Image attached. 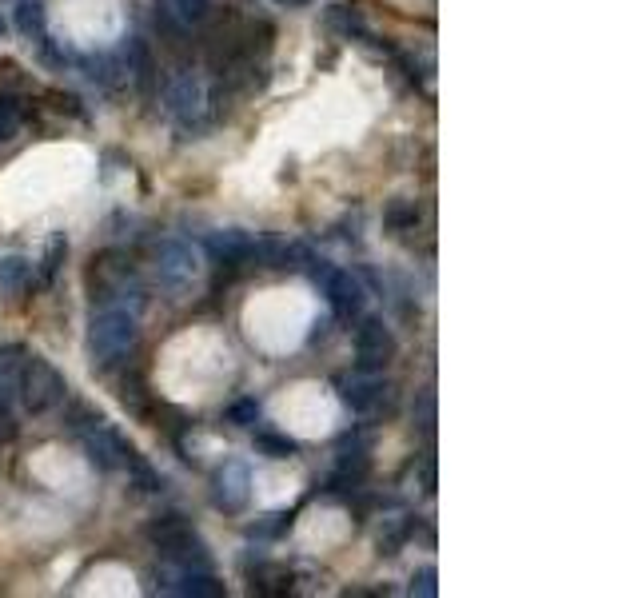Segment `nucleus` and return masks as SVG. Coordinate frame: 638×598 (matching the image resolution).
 Returning a JSON list of instances; mask_svg holds the SVG:
<instances>
[{"label":"nucleus","instance_id":"obj_1","mask_svg":"<svg viewBox=\"0 0 638 598\" xmlns=\"http://www.w3.org/2000/svg\"><path fill=\"white\" fill-rule=\"evenodd\" d=\"M140 339V319L136 311L120 307V303H104L92 323H88V359L96 367H112L120 355H128Z\"/></svg>","mask_w":638,"mask_h":598},{"label":"nucleus","instance_id":"obj_2","mask_svg":"<svg viewBox=\"0 0 638 598\" xmlns=\"http://www.w3.org/2000/svg\"><path fill=\"white\" fill-rule=\"evenodd\" d=\"M144 535H148V543H152L172 567H208V547L200 543L196 527H192L180 511H168V515H160V519H152V523L144 527Z\"/></svg>","mask_w":638,"mask_h":598},{"label":"nucleus","instance_id":"obj_3","mask_svg":"<svg viewBox=\"0 0 638 598\" xmlns=\"http://www.w3.org/2000/svg\"><path fill=\"white\" fill-rule=\"evenodd\" d=\"M16 399H20V407L24 411H32V415H44V411H52V407H60L64 399H68V383H64V375L52 367V363H44L40 355H24V363H20V375H16Z\"/></svg>","mask_w":638,"mask_h":598},{"label":"nucleus","instance_id":"obj_4","mask_svg":"<svg viewBox=\"0 0 638 598\" xmlns=\"http://www.w3.org/2000/svg\"><path fill=\"white\" fill-rule=\"evenodd\" d=\"M204 276V264H200V252L184 240H164L160 252H156V284L160 292H168L172 299H184Z\"/></svg>","mask_w":638,"mask_h":598},{"label":"nucleus","instance_id":"obj_5","mask_svg":"<svg viewBox=\"0 0 638 598\" xmlns=\"http://www.w3.org/2000/svg\"><path fill=\"white\" fill-rule=\"evenodd\" d=\"M164 104H168L172 120H176L184 132H196V128H204V120H208V112H212L208 84H204L200 76H192V72H184V76H176V80L168 84V96H164Z\"/></svg>","mask_w":638,"mask_h":598},{"label":"nucleus","instance_id":"obj_6","mask_svg":"<svg viewBox=\"0 0 638 598\" xmlns=\"http://www.w3.org/2000/svg\"><path fill=\"white\" fill-rule=\"evenodd\" d=\"M308 272H312V280L323 288V296H327V303H331V311H335V315L351 319V315H359V311H363L367 292H363L359 276H351V272H343V268H331L327 260H316V256H312Z\"/></svg>","mask_w":638,"mask_h":598},{"label":"nucleus","instance_id":"obj_7","mask_svg":"<svg viewBox=\"0 0 638 598\" xmlns=\"http://www.w3.org/2000/svg\"><path fill=\"white\" fill-rule=\"evenodd\" d=\"M76 435H80L84 455H88V463H92L96 471H124V467L136 459L132 443H128L120 431H112L104 419L88 423V427H84V431H76Z\"/></svg>","mask_w":638,"mask_h":598},{"label":"nucleus","instance_id":"obj_8","mask_svg":"<svg viewBox=\"0 0 638 598\" xmlns=\"http://www.w3.org/2000/svg\"><path fill=\"white\" fill-rule=\"evenodd\" d=\"M355 351H359V371H383L395 355V335L379 319H363L355 327Z\"/></svg>","mask_w":638,"mask_h":598},{"label":"nucleus","instance_id":"obj_9","mask_svg":"<svg viewBox=\"0 0 638 598\" xmlns=\"http://www.w3.org/2000/svg\"><path fill=\"white\" fill-rule=\"evenodd\" d=\"M12 20H16V32H20L28 44H36V52H40L44 60L64 64V52H56V48H52L48 16H44V4H40V0H20V4L12 8Z\"/></svg>","mask_w":638,"mask_h":598},{"label":"nucleus","instance_id":"obj_10","mask_svg":"<svg viewBox=\"0 0 638 598\" xmlns=\"http://www.w3.org/2000/svg\"><path fill=\"white\" fill-rule=\"evenodd\" d=\"M383 395H387V383H383L379 371H359V367H355L351 375L339 379V399H343L351 411H359V415L375 411V407L383 403Z\"/></svg>","mask_w":638,"mask_h":598},{"label":"nucleus","instance_id":"obj_11","mask_svg":"<svg viewBox=\"0 0 638 598\" xmlns=\"http://www.w3.org/2000/svg\"><path fill=\"white\" fill-rule=\"evenodd\" d=\"M212 495H216V507H224V511H244L248 507V499H252V471L244 467V463H224L220 471H216V483H212Z\"/></svg>","mask_w":638,"mask_h":598},{"label":"nucleus","instance_id":"obj_12","mask_svg":"<svg viewBox=\"0 0 638 598\" xmlns=\"http://www.w3.org/2000/svg\"><path fill=\"white\" fill-rule=\"evenodd\" d=\"M208 252L212 260L220 264H248V252H252V236L232 228V232H212L208 236Z\"/></svg>","mask_w":638,"mask_h":598},{"label":"nucleus","instance_id":"obj_13","mask_svg":"<svg viewBox=\"0 0 638 598\" xmlns=\"http://www.w3.org/2000/svg\"><path fill=\"white\" fill-rule=\"evenodd\" d=\"M36 284V264L24 256H0V288L4 292H28Z\"/></svg>","mask_w":638,"mask_h":598},{"label":"nucleus","instance_id":"obj_14","mask_svg":"<svg viewBox=\"0 0 638 598\" xmlns=\"http://www.w3.org/2000/svg\"><path fill=\"white\" fill-rule=\"evenodd\" d=\"M383 228L387 232H415L419 228V204L415 200H391L387 212H383Z\"/></svg>","mask_w":638,"mask_h":598},{"label":"nucleus","instance_id":"obj_15","mask_svg":"<svg viewBox=\"0 0 638 598\" xmlns=\"http://www.w3.org/2000/svg\"><path fill=\"white\" fill-rule=\"evenodd\" d=\"M124 68L132 72V80L140 84V88H152V72H156V64H152V56H148V48H144V40H128V60H124Z\"/></svg>","mask_w":638,"mask_h":598},{"label":"nucleus","instance_id":"obj_16","mask_svg":"<svg viewBox=\"0 0 638 598\" xmlns=\"http://www.w3.org/2000/svg\"><path fill=\"white\" fill-rule=\"evenodd\" d=\"M252 431H256V447H260V455H268V459H292V455L300 451V443H296L292 435L264 431V427H252Z\"/></svg>","mask_w":638,"mask_h":598},{"label":"nucleus","instance_id":"obj_17","mask_svg":"<svg viewBox=\"0 0 638 598\" xmlns=\"http://www.w3.org/2000/svg\"><path fill=\"white\" fill-rule=\"evenodd\" d=\"M327 24H331L335 32H343V36H367V24L359 20V12L343 8V4H331V8H327Z\"/></svg>","mask_w":638,"mask_h":598},{"label":"nucleus","instance_id":"obj_18","mask_svg":"<svg viewBox=\"0 0 638 598\" xmlns=\"http://www.w3.org/2000/svg\"><path fill=\"white\" fill-rule=\"evenodd\" d=\"M128 471H132V479H136V487H140L144 495H160V491L168 487V479H164V475H160L156 467H148V463H144L140 455H136V459L128 463Z\"/></svg>","mask_w":638,"mask_h":598},{"label":"nucleus","instance_id":"obj_19","mask_svg":"<svg viewBox=\"0 0 638 598\" xmlns=\"http://www.w3.org/2000/svg\"><path fill=\"white\" fill-rule=\"evenodd\" d=\"M20 120H24V112H20V104L12 100V92H0V144L16 140Z\"/></svg>","mask_w":638,"mask_h":598},{"label":"nucleus","instance_id":"obj_20","mask_svg":"<svg viewBox=\"0 0 638 598\" xmlns=\"http://www.w3.org/2000/svg\"><path fill=\"white\" fill-rule=\"evenodd\" d=\"M164 8L180 24H200L208 16V0H164Z\"/></svg>","mask_w":638,"mask_h":598},{"label":"nucleus","instance_id":"obj_21","mask_svg":"<svg viewBox=\"0 0 638 598\" xmlns=\"http://www.w3.org/2000/svg\"><path fill=\"white\" fill-rule=\"evenodd\" d=\"M260 419H264V407L256 403V399H236L232 407H228V423H236V427H260Z\"/></svg>","mask_w":638,"mask_h":598},{"label":"nucleus","instance_id":"obj_22","mask_svg":"<svg viewBox=\"0 0 638 598\" xmlns=\"http://www.w3.org/2000/svg\"><path fill=\"white\" fill-rule=\"evenodd\" d=\"M24 355H28V351H24L20 343H4V347H0V383L16 387V375H20Z\"/></svg>","mask_w":638,"mask_h":598},{"label":"nucleus","instance_id":"obj_23","mask_svg":"<svg viewBox=\"0 0 638 598\" xmlns=\"http://www.w3.org/2000/svg\"><path fill=\"white\" fill-rule=\"evenodd\" d=\"M64 256H68V240H64V236L48 240V252H44V268H40V280H44V284H48V280H52V276L60 272Z\"/></svg>","mask_w":638,"mask_h":598},{"label":"nucleus","instance_id":"obj_24","mask_svg":"<svg viewBox=\"0 0 638 598\" xmlns=\"http://www.w3.org/2000/svg\"><path fill=\"white\" fill-rule=\"evenodd\" d=\"M407 535H411V523H403V519H387V527L379 531V547L391 555V551H395V547H399Z\"/></svg>","mask_w":638,"mask_h":598},{"label":"nucleus","instance_id":"obj_25","mask_svg":"<svg viewBox=\"0 0 638 598\" xmlns=\"http://www.w3.org/2000/svg\"><path fill=\"white\" fill-rule=\"evenodd\" d=\"M411 591L423 598H435L439 595V587H435V567H423L415 579H411Z\"/></svg>","mask_w":638,"mask_h":598},{"label":"nucleus","instance_id":"obj_26","mask_svg":"<svg viewBox=\"0 0 638 598\" xmlns=\"http://www.w3.org/2000/svg\"><path fill=\"white\" fill-rule=\"evenodd\" d=\"M292 527V519L288 515H268L260 527H252V531H260V535H276V531H288Z\"/></svg>","mask_w":638,"mask_h":598},{"label":"nucleus","instance_id":"obj_27","mask_svg":"<svg viewBox=\"0 0 638 598\" xmlns=\"http://www.w3.org/2000/svg\"><path fill=\"white\" fill-rule=\"evenodd\" d=\"M419 427H423V431L435 427V399H431V395H423V403H419Z\"/></svg>","mask_w":638,"mask_h":598},{"label":"nucleus","instance_id":"obj_28","mask_svg":"<svg viewBox=\"0 0 638 598\" xmlns=\"http://www.w3.org/2000/svg\"><path fill=\"white\" fill-rule=\"evenodd\" d=\"M160 4H164V0H160Z\"/></svg>","mask_w":638,"mask_h":598}]
</instances>
